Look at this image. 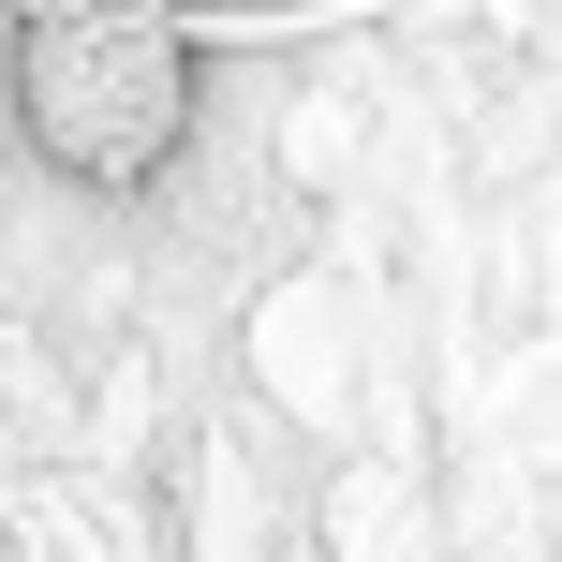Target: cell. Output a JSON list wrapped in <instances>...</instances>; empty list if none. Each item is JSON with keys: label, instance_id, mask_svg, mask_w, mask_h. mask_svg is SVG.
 <instances>
[{"label": "cell", "instance_id": "cell-1", "mask_svg": "<svg viewBox=\"0 0 562 562\" xmlns=\"http://www.w3.org/2000/svg\"><path fill=\"white\" fill-rule=\"evenodd\" d=\"M0 104L59 193H164L207 134V59L178 0H0Z\"/></svg>", "mask_w": 562, "mask_h": 562}, {"label": "cell", "instance_id": "cell-2", "mask_svg": "<svg viewBox=\"0 0 562 562\" xmlns=\"http://www.w3.org/2000/svg\"><path fill=\"white\" fill-rule=\"evenodd\" d=\"M252 370H267L281 415H311V429L356 415V311H340V281H267L252 296Z\"/></svg>", "mask_w": 562, "mask_h": 562}, {"label": "cell", "instance_id": "cell-3", "mask_svg": "<svg viewBox=\"0 0 562 562\" xmlns=\"http://www.w3.org/2000/svg\"><path fill=\"white\" fill-rule=\"evenodd\" d=\"M326 533H340V562H429L400 474H340V488H326Z\"/></svg>", "mask_w": 562, "mask_h": 562}]
</instances>
